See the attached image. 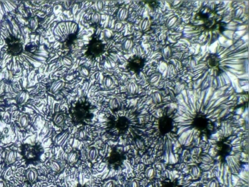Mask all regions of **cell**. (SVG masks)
<instances>
[{
    "label": "cell",
    "mask_w": 249,
    "mask_h": 187,
    "mask_svg": "<svg viewBox=\"0 0 249 187\" xmlns=\"http://www.w3.org/2000/svg\"><path fill=\"white\" fill-rule=\"evenodd\" d=\"M128 9L126 8H122L119 10L117 13V17L118 20L120 21H123L127 18L128 16Z\"/></svg>",
    "instance_id": "9c48e42d"
},
{
    "label": "cell",
    "mask_w": 249,
    "mask_h": 187,
    "mask_svg": "<svg viewBox=\"0 0 249 187\" xmlns=\"http://www.w3.org/2000/svg\"><path fill=\"white\" fill-rule=\"evenodd\" d=\"M208 187H218V182L216 180H213L209 183Z\"/></svg>",
    "instance_id": "83f0119b"
},
{
    "label": "cell",
    "mask_w": 249,
    "mask_h": 187,
    "mask_svg": "<svg viewBox=\"0 0 249 187\" xmlns=\"http://www.w3.org/2000/svg\"><path fill=\"white\" fill-rule=\"evenodd\" d=\"M66 118L63 113H59L55 115L54 117V124L58 127H62L64 125Z\"/></svg>",
    "instance_id": "277c9868"
},
{
    "label": "cell",
    "mask_w": 249,
    "mask_h": 187,
    "mask_svg": "<svg viewBox=\"0 0 249 187\" xmlns=\"http://www.w3.org/2000/svg\"><path fill=\"white\" fill-rule=\"evenodd\" d=\"M136 146L137 147V148L139 149H143L144 148V143L142 141L140 140H137L136 141Z\"/></svg>",
    "instance_id": "d4e9b609"
},
{
    "label": "cell",
    "mask_w": 249,
    "mask_h": 187,
    "mask_svg": "<svg viewBox=\"0 0 249 187\" xmlns=\"http://www.w3.org/2000/svg\"><path fill=\"white\" fill-rule=\"evenodd\" d=\"M104 6L103 2L101 1H96V3H95V7L97 12L101 11L103 9Z\"/></svg>",
    "instance_id": "d6986e66"
},
{
    "label": "cell",
    "mask_w": 249,
    "mask_h": 187,
    "mask_svg": "<svg viewBox=\"0 0 249 187\" xmlns=\"http://www.w3.org/2000/svg\"><path fill=\"white\" fill-rule=\"evenodd\" d=\"M28 118L25 115L21 116L19 119V124L21 128H25L28 125Z\"/></svg>",
    "instance_id": "2e32d148"
},
{
    "label": "cell",
    "mask_w": 249,
    "mask_h": 187,
    "mask_svg": "<svg viewBox=\"0 0 249 187\" xmlns=\"http://www.w3.org/2000/svg\"><path fill=\"white\" fill-rule=\"evenodd\" d=\"M79 72H80V73L82 76L85 77V78L87 77L89 75V70H88L86 68H85V67H81V68H80Z\"/></svg>",
    "instance_id": "7402d4cb"
},
{
    "label": "cell",
    "mask_w": 249,
    "mask_h": 187,
    "mask_svg": "<svg viewBox=\"0 0 249 187\" xmlns=\"http://www.w3.org/2000/svg\"><path fill=\"white\" fill-rule=\"evenodd\" d=\"M129 187H139V183L137 180H133L129 184Z\"/></svg>",
    "instance_id": "484cf974"
},
{
    "label": "cell",
    "mask_w": 249,
    "mask_h": 187,
    "mask_svg": "<svg viewBox=\"0 0 249 187\" xmlns=\"http://www.w3.org/2000/svg\"><path fill=\"white\" fill-rule=\"evenodd\" d=\"M38 177L37 171L34 169H29L26 172V178L29 182L32 183L35 181Z\"/></svg>",
    "instance_id": "8992f818"
},
{
    "label": "cell",
    "mask_w": 249,
    "mask_h": 187,
    "mask_svg": "<svg viewBox=\"0 0 249 187\" xmlns=\"http://www.w3.org/2000/svg\"><path fill=\"white\" fill-rule=\"evenodd\" d=\"M122 103L120 99L118 97H114L111 99L109 102L110 109L112 110H116L121 108Z\"/></svg>",
    "instance_id": "ba28073f"
},
{
    "label": "cell",
    "mask_w": 249,
    "mask_h": 187,
    "mask_svg": "<svg viewBox=\"0 0 249 187\" xmlns=\"http://www.w3.org/2000/svg\"><path fill=\"white\" fill-rule=\"evenodd\" d=\"M17 153L14 150H10L7 153L5 156V161L7 163L11 164L16 161Z\"/></svg>",
    "instance_id": "5b68a950"
},
{
    "label": "cell",
    "mask_w": 249,
    "mask_h": 187,
    "mask_svg": "<svg viewBox=\"0 0 249 187\" xmlns=\"http://www.w3.org/2000/svg\"><path fill=\"white\" fill-rule=\"evenodd\" d=\"M133 41L131 39H126L123 44V48L125 51H129L132 48Z\"/></svg>",
    "instance_id": "e0dca14e"
},
{
    "label": "cell",
    "mask_w": 249,
    "mask_h": 187,
    "mask_svg": "<svg viewBox=\"0 0 249 187\" xmlns=\"http://www.w3.org/2000/svg\"><path fill=\"white\" fill-rule=\"evenodd\" d=\"M103 84L106 88H110L114 85V80L109 76H106L103 79Z\"/></svg>",
    "instance_id": "5bb4252c"
},
{
    "label": "cell",
    "mask_w": 249,
    "mask_h": 187,
    "mask_svg": "<svg viewBox=\"0 0 249 187\" xmlns=\"http://www.w3.org/2000/svg\"><path fill=\"white\" fill-rule=\"evenodd\" d=\"M115 182L113 180H109L105 183L103 187H115Z\"/></svg>",
    "instance_id": "603a6c76"
},
{
    "label": "cell",
    "mask_w": 249,
    "mask_h": 187,
    "mask_svg": "<svg viewBox=\"0 0 249 187\" xmlns=\"http://www.w3.org/2000/svg\"><path fill=\"white\" fill-rule=\"evenodd\" d=\"M62 63L66 66H70L72 64V61L67 56H64L62 58Z\"/></svg>",
    "instance_id": "ffe728a7"
},
{
    "label": "cell",
    "mask_w": 249,
    "mask_h": 187,
    "mask_svg": "<svg viewBox=\"0 0 249 187\" xmlns=\"http://www.w3.org/2000/svg\"><path fill=\"white\" fill-rule=\"evenodd\" d=\"M28 97V93L25 90H21L18 93L16 97L17 104L22 105L27 101Z\"/></svg>",
    "instance_id": "3957f363"
},
{
    "label": "cell",
    "mask_w": 249,
    "mask_h": 187,
    "mask_svg": "<svg viewBox=\"0 0 249 187\" xmlns=\"http://www.w3.org/2000/svg\"><path fill=\"white\" fill-rule=\"evenodd\" d=\"M64 86V83L62 81L55 82L52 84L51 87V92L53 93H57L61 90Z\"/></svg>",
    "instance_id": "52a82bcc"
},
{
    "label": "cell",
    "mask_w": 249,
    "mask_h": 187,
    "mask_svg": "<svg viewBox=\"0 0 249 187\" xmlns=\"http://www.w3.org/2000/svg\"><path fill=\"white\" fill-rule=\"evenodd\" d=\"M155 175V171L152 168H149L146 171V176L148 179L153 178Z\"/></svg>",
    "instance_id": "ac0fdd59"
},
{
    "label": "cell",
    "mask_w": 249,
    "mask_h": 187,
    "mask_svg": "<svg viewBox=\"0 0 249 187\" xmlns=\"http://www.w3.org/2000/svg\"><path fill=\"white\" fill-rule=\"evenodd\" d=\"M141 49L139 47H137L135 48V54L136 56H139L141 55Z\"/></svg>",
    "instance_id": "f1b7e54d"
},
{
    "label": "cell",
    "mask_w": 249,
    "mask_h": 187,
    "mask_svg": "<svg viewBox=\"0 0 249 187\" xmlns=\"http://www.w3.org/2000/svg\"><path fill=\"white\" fill-rule=\"evenodd\" d=\"M117 124V127L120 130L124 129L125 128H126L128 127L127 121H124V120L123 121H121V120L119 121L118 123Z\"/></svg>",
    "instance_id": "44dd1931"
},
{
    "label": "cell",
    "mask_w": 249,
    "mask_h": 187,
    "mask_svg": "<svg viewBox=\"0 0 249 187\" xmlns=\"http://www.w3.org/2000/svg\"><path fill=\"white\" fill-rule=\"evenodd\" d=\"M51 167L52 170L56 173L61 172L63 169L61 163L56 161H52L51 162Z\"/></svg>",
    "instance_id": "7c38bea8"
},
{
    "label": "cell",
    "mask_w": 249,
    "mask_h": 187,
    "mask_svg": "<svg viewBox=\"0 0 249 187\" xmlns=\"http://www.w3.org/2000/svg\"><path fill=\"white\" fill-rule=\"evenodd\" d=\"M78 155L77 152L76 151H72L68 154L67 158V161L69 164H73L77 161Z\"/></svg>",
    "instance_id": "30bf717a"
},
{
    "label": "cell",
    "mask_w": 249,
    "mask_h": 187,
    "mask_svg": "<svg viewBox=\"0 0 249 187\" xmlns=\"http://www.w3.org/2000/svg\"><path fill=\"white\" fill-rule=\"evenodd\" d=\"M37 26V22L34 19L31 20V27L32 29H34Z\"/></svg>",
    "instance_id": "f546056e"
},
{
    "label": "cell",
    "mask_w": 249,
    "mask_h": 187,
    "mask_svg": "<svg viewBox=\"0 0 249 187\" xmlns=\"http://www.w3.org/2000/svg\"><path fill=\"white\" fill-rule=\"evenodd\" d=\"M148 20H144L143 21L141 22L140 25H139V28H141V30H145L146 29V28L148 27Z\"/></svg>",
    "instance_id": "cb8c5ba5"
},
{
    "label": "cell",
    "mask_w": 249,
    "mask_h": 187,
    "mask_svg": "<svg viewBox=\"0 0 249 187\" xmlns=\"http://www.w3.org/2000/svg\"><path fill=\"white\" fill-rule=\"evenodd\" d=\"M127 90L129 94L134 95L138 92V86L134 82H131L127 86Z\"/></svg>",
    "instance_id": "4fadbf2b"
},
{
    "label": "cell",
    "mask_w": 249,
    "mask_h": 187,
    "mask_svg": "<svg viewBox=\"0 0 249 187\" xmlns=\"http://www.w3.org/2000/svg\"><path fill=\"white\" fill-rule=\"evenodd\" d=\"M98 155V150L96 148H92L88 151L87 157L90 161H94L97 159Z\"/></svg>",
    "instance_id": "8fae6325"
},
{
    "label": "cell",
    "mask_w": 249,
    "mask_h": 187,
    "mask_svg": "<svg viewBox=\"0 0 249 187\" xmlns=\"http://www.w3.org/2000/svg\"><path fill=\"white\" fill-rule=\"evenodd\" d=\"M7 45V52L11 56H17L23 52L24 51L23 44L20 39L14 35H11L5 39Z\"/></svg>",
    "instance_id": "7a4b0ae2"
},
{
    "label": "cell",
    "mask_w": 249,
    "mask_h": 187,
    "mask_svg": "<svg viewBox=\"0 0 249 187\" xmlns=\"http://www.w3.org/2000/svg\"><path fill=\"white\" fill-rule=\"evenodd\" d=\"M78 25L71 22H62L58 24L54 30V35L58 41L63 42L67 39L69 35L76 33Z\"/></svg>",
    "instance_id": "6da1fadb"
},
{
    "label": "cell",
    "mask_w": 249,
    "mask_h": 187,
    "mask_svg": "<svg viewBox=\"0 0 249 187\" xmlns=\"http://www.w3.org/2000/svg\"><path fill=\"white\" fill-rule=\"evenodd\" d=\"M0 187H7L6 183L3 181H0Z\"/></svg>",
    "instance_id": "4dcf8cb0"
},
{
    "label": "cell",
    "mask_w": 249,
    "mask_h": 187,
    "mask_svg": "<svg viewBox=\"0 0 249 187\" xmlns=\"http://www.w3.org/2000/svg\"><path fill=\"white\" fill-rule=\"evenodd\" d=\"M101 21V15L98 12H95L92 15L91 21L93 24L97 25L100 24Z\"/></svg>",
    "instance_id": "9a60e30c"
},
{
    "label": "cell",
    "mask_w": 249,
    "mask_h": 187,
    "mask_svg": "<svg viewBox=\"0 0 249 187\" xmlns=\"http://www.w3.org/2000/svg\"><path fill=\"white\" fill-rule=\"evenodd\" d=\"M86 131H85L84 130H81L79 132V138H81V139H84L86 137Z\"/></svg>",
    "instance_id": "4316f807"
},
{
    "label": "cell",
    "mask_w": 249,
    "mask_h": 187,
    "mask_svg": "<svg viewBox=\"0 0 249 187\" xmlns=\"http://www.w3.org/2000/svg\"><path fill=\"white\" fill-rule=\"evenodd\" d=\"M80 187H82V186H80Z\"/></svg>",
    "instance_id": "1f68e13d"
}]
</instances>
